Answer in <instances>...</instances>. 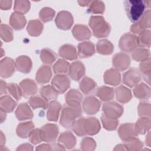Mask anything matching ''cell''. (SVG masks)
I'll return each mask as SVG.
<instances>
[{"label": "cell", "instance_id": "cell-1", "mask_svg": "<svg viewBox=\"0 0 151 151\" xmlns=\"http://www.w3.org/2000/svg\"><path fill=\"white\" fill-rule=\"evenodd\" d=\"M125 11L130 21L137 22L146 11L145 0H127L124 2Z\"/></svg>", "mask_w": 151, "mask_h": 151}, {"label": "cell", "instance_id": "cell-2", "mask_svg": "<svg viewBox=\"0 0 151 151\" xmlns=\"http://www.w3.org/2000/svg\"><path fill=\"white\" fill-rule=\"evenodd\" d=\"M81 114V106H73L65 104L62 110L60 121V124L64 128H72L76 119L80 117Z\"/></svg>", "mask_w": 151, "mask_h": 151}, {"label": "cell", "instance_id": "cell-3", "mask_svg": "<svg viewBox=\"0 0 151 151\" xmlns=\"http://www.w3.org/2000/svg\"><path fill=\"white\" fill-rule=\"evenodd\" d=\"M88 24L94 35L97 38H104L110 34L111 27L101 16H91L89 19Z\"/></svg>", "mask_w": 151, "mask_h": 151}, {"label": "cell", "instance_id": "cell-4", "mask_svg": "<svg viewBox=\"0 0 151 151\" xmlns=\"http://www.w3.org/2000/svg\"><path fill=\"white\" fill-rule=\"evenodd\" d=\"M119 45L122 51L131 52L136 49L138 45L137 36L131 33H126L120 38Z\"/></svg>", "mask_w": 151, "mask_h": 151}, {"label": "cell", "instance_id": "cell-5", "mask_svg": "<svg viewBox=\"0 0 151 151\" xmlns=\"http://www.w3.org/2000/svg\"><path fill=\"white\" fill-rule=\"evenodd\" d=\"M103 114L110 119H117L123 113L122 106L115 101H108L103 106Z\"/></svg>", "mask_w": 151, "mask_h": 151}, {"label": "cell", "instance_id": "cell-6", "mask_svg": "<svg viewBox=\"0 0 151 151\" xmlns=\"http://www.w3.org/2000/svg\"><path fill=\"white\" fill-rule=\"evenodd\" d=\"M58 132L57 125L51 123L46 124L40 129L41 140L45 142H53L56 140Z\"/></svg>", "mask_w": 151, "mask_h": 151}, {"label": "cell", "instance_id": "cell-7", "mask_svg": "<svg viewBox=\"0 0 151 151\" xmlns=\"http://www.w3.org/2000/svg\"><path fill=\"white\" fill-rule=\"evenodd\" d=\"M150 27V9L147 10L142 17L130 27V31L134 34H139Z\"/></svg>", "mask_w": 151, "mask_h": 151}, {"label": "cell", "instance_id": "cell-8", "mask_svg": "<svg viewBox=\"0 0 151 151\" xmlns=\"http://www.w3.org/2000/svg\"><path fill=\"white\" fill-rule=\"evenodd\" d=\"M56 26L61 29H69L73 24V18L71 13L62 11L58 13L55 19Z\"/></svg>", "mask_w": 151, "mask_h": 151}, {"label": "cell", "instance_id": "cell-9", "mask_svg": "<svg viewBox=\"0 0 151 151\" xmlns=\"http://www.w3.org/2000/svg\"><path fill=\"white\" fill-rule=\"evenodd\" d=\"M51 84L58 93L63 94L70 87V79L66 75L57 74L53 77Z\"/></svg>", "mask_w": 151, "mask_h": 151}, {"label": "cell", "instance_id": "cell-10", "mask_svg": "<svg viewBox=\"0 0 151 151\" xmlns=\"http://www.w3.org/2000/svg\"><path fill=\"white\" fill-rule=\"evenodd\" d=\"M100 101L93 96L86 97L83 103V109L84 112L90 115L96 114L100 109Z\"/></svg>", "mask_w": 151, "mask_h": 151}, {"label": "cell", "instance_id": "cell-11", "mask_svg": "<svg viewBox=\"0 0 151 151\" xmlns=\"http://www.w3.org/2000/svg\"><path fill=\"white\" fill-rule=\"evenodd\" d=\"M141 80L139 71L134 68L126 71L123 75V83L130 87L136 86Z\"/></svg>", "mask_w": 151, "mask_h": 151}, {"label": "cell", "instance_id": "cell-12", "mask_svg": "<svg viewBox=\"0 0 151 151\" xmlns=\"http://www.w3.org/2000/svg\"><path fill=\"white\" fill-rule=\"evenodd\" d=\"M118 133L120 137L124 142L136 137L137 135L134 124L132 123H124L122 124L119 129Z\"/></svg>", "mask_w": 151, "mask_h": 151}, {"label": "cell", "instance_id": "cell-13", "mask_svg": "<svg viewBox=\"0 0 151 151\" xmlns=\"http://www.w3.org/2000/svg\"><path fill=\"white\" fill-rule=\"evenodd\" d=\"M15 64L14 60L9 57H5L1 60L0 63V75L1 77L8 78L15 71Z\"/></svg>", "mask_w": 151, "mask_h": 151}, {"label": "cell", "instance_id": "cell-14", "mask_svg": "<svg viewBox=\"0 0 151 151\" xmlns=\"http://www.w3.org/2000/svg\"><path fill=\"white\" fill-rule=\"evenodd\" d=\"M130 64V57L124 53H117L113 58V65L117 70L124 71L126 70L129 67Z\"/></svg>", "mask_w": 151, "mask_h": 151}, {"label": "cell", "instance_id": "cell-15", "mask_svg": "<svg viewBox=\"0 0 151 151\" xmlns=\"http://www.w3.org/2000/svg\"><path fill=\"white\" fill-rule=\"evenodd\" d=\"M85 67L84 64L79 61H74L70 65L68 73L71 79L74 81L80 80L85 74Z\"/></svg>", "mask_w": 151, "mask_h": 151}, {"label": "cell", "instance_id": "cell-16", "mask_svg": "<svg viewBox=\"0 0 151 151\" xmlns=\"http://www.w3.org/2000/svg\"><path fill=\"white\" fill-rule=\"evenodd\" d=\"M19 86L24 97H28L34 96L37 91L36 83L31 79H25L19 83Z\"/></svg>", "mask_w": 151, "mask_h": 151}, {"label": "cell", "instance_id": "cell-17", "mask_svg": "<svg viewBox=\"0 0 151 151\" xmlns=\"http://www.w3.org/2000/svg\"><path fill=\"white\" fill-rule=\"evenodd\" d=\"M84 128L86 134L94 135L100 130V124L96 117H87L84 118Z\"/></svg>", "mask_w": 151, "mask_h": 151}, {"label": "cell", "instance_id": "cell-18", "mask_svg": "<svg viewBox=\"0 0 151 151\" xmlns=\"http://www.w3.org/2000/svg\"><path fill=\"white\" fill-rule=\"evenodd\" d=\"M72 33L75 38L78 41L88 40L91 37V32L88 28L81 24L76 25L72 30Z\"/></svg>", "mask_w": 151, "mask_h": 151}, {"label": "cell", "instance_id": "cell-19", "mask_svg": "<svg viewBox=\"0 0 151 151\" xmlns=\"http://www.w3.org/2000/svg\"><path fill=\"white\" fill-rule=\"evenodd\" d=\"M95 53L94 45L90 41H84L78 45V54L80 58H87Z\"/></svg>", "mask_w": 151, "mask_h": 151}, {"label": "cell", "instance_id": "cell-20", "mask_svg": "<svg viewBox=\"0 0 151 151\" xmlns=\"http://www.w3.org/2000/svg\"><path fill=\"white\" fill-rule=\"evenodd\" d=\"M15 67L18 71L23 73H28L32 68L31 60L27 56L18 57L15 61Z\"/></svg>", "mask_w": 151, "mask_h": 151}, {"label": "cell", "instance_id": "cell-21", "mask_svg": "<svg viewBox=\"0 0 151 151\" xmlns=\"http://www.w3.org/2000/svg\"><path fill=\"white\" fill-rule=\"evenodd\" d=\"M52 76L50 67L48 65L41 66L36 73V80L40 84H44L50 81Z\"/></svg>", "mask_w": 151, "mask_h": 151}, {"label": "cell", "instance_id": "cell-22", "mask_svg": "<svg viewBox=\"0 0 151 151\" xmlns=\"http://www.w3.org/2000/svg\"><path fill=\"white\" fill-rule=\"evenodd\" d=\"M15 116L19 120H25L31 119L34 114L29 106L26 103H21L15 111Z\"/></svg>", "mask_w": 151, "mask_h": 151}, {"label": "cell", "instance_id": "cell-23", "mask_svg": "<svg viewBox=\"0 0 151 151\" xmlns=\"http://www.w3.org/2000/svg\"><path fill=\"white\" fill-rule=\"evenodd\" d=\"M65 99L66 104L73 106H81L83 96L78 90L76 89H71L66 94Z\"/></svg>", "mask_w": 151, "mask_h": 151}, {"label": "cell", "instance_id": "cell-24", "mask_svg": "<svg viewBox=\"0 0 151 151\" xmlns=\"http://www.w3.org/2000/svg\"><path fill=\"white\" fill-rule=\"evenodd\" d=\"M61 109V106L59 102L55 100L51 101L48 106V110L47 113V119L49 121L57 122L58 119Z\"/></svg>", "mask_w": 151, "mask_h": 151}, {"label": "cell", "instance_id": "cell-25", "mask_svg": "<svg viewBox=\"0 0 151 151\" xmlns=\"http://www.w3.org/2000/svg\"><path fill=\"white\" fill-rule=\"evenodd\" d=\"M104 81L106 84L114 86H117L121 81L120 74L117 70L111 68L105 72Z\"/></svg>", "mask_w": 151, "mask_h": 151}, {"label": "cell", "instance_id": "cell-26", "mask_svg": "<svg viewBox=\"0 0 151 151\" xmlns=\"http://www.w3.org/2000/svg\"><path fill=\"white\" fill-rule=\"evenodd\" d=\"M26 22L25 17L23 14L14 12L10 17L9 24L15 30L22 29L25 27Z\"/></svg>", "mask_w": 151, "mask_h": 151}, {"label": "cell", "instance_id": "cell-27", "mask_svg": "<svg viewBox=\"0 0 151 151\" xmlns=\"http://www.w3.org/2000/svg\"><path fill=\"white\" fill-rule=\"evenodd\" d=\"M60 55L68 60H74L77 58L76 49L74 46L70 44H65L59 49Z\"/></svg>", "mask_w": 151, "mask_h": 151}, {"label": "cell", "instance_id": "cell-28", "mask_svg": "<svg viewBox=\"0 0 151 151\" xmlns=\"http://www.w3.org/2000/svg\"><path fill=\"white\" fill-rule=\"evenodd\" d=\"M133 93L137 99L146 100L150 97V88L146 84L142 83L136 86L133 90Z\"/></svg>", "mask_w": 151, "mask_h": 151}, {"label": "cell", "instance_id": "cell-29", "mask_svg": "<svg viewBox=\"0 0 151 151\" xmlns=\"http://www.w3.org/2000/svg\"><path fill=\"white\" fill-rule=\"evenodd\" d=\"M97 84L91 78L86 77L80 83V88L81 91L86 95L92 94L96 91Z\"/></svg>", "mask_w": 151, "mask_h": 151}, {"label": "cell", "instance_id": "cell-30", "mask_svg": "<svg viewBox=\"0 0 151 151\" xmlns=\"http://www.w3.org/2000/svg\"><path fill=\"white\" fill-rule=\"evenodd\" d=\"M58 142L67 149H71L76 144V139L73 134L70 132H64L59 137Z\"/></svg>", "mask_w": 151, "mask_h": 151}, {"label": "cell", "instance_id": "cell-31", "mask_svg": "<svg viewBox=\"0 0 151 151\" xmlns=\"http://www.w3.org/2000/svg\"><path fill=\"white\" fill-rule=\"evenodd\" d=\"M40 93L48 101L55 100L57 97L58 93L56 89L50 85L42 86L40 90Z\"/></svg>", "mask_w": 151, "mask_h": 151}, {"label": "cell", "instance_id": "cell-32", "mask_svg": "<svg viewBox=\"0 0 151 151\" xmlns=\"http://www.w3.org/2000/svg\"><path fill=\"white\" fill-rule=\"evenodd\" d=\"M116 99L121 103H126L129 101L132 98L130 90L123 86H120L115 90Z\"/></svg>", "mask_w": 151, "mask_h": 151}, {"label": "cell", "instance_id": "cell-33", "mask_svg": "<svg viewBox=\"0 0 151 151\" xmlns=\"http://www.w3.org/2000/svg\"><path fill=\"white\" fill-rule=\"evenodd\" d=\"M27 30L30 35L37 37L41 34L43 30V25L38 19L31 20L28 24Z\"/></svg>", "mask_w": 151, "mask_h": 151}, {"label": "cell", "instance_id": "cell-34", "mask_svg": "<svg viewBox=\"0 0 151 151\" xmlns=\"http://www.w3.org/2000/svg\"><path fill=\"white\" fill-rule=\"evenodd\" d=\"M135 130L137 133L145 134L150 128V119L148 117H142L134 124Z\"/></svg>", "mask_w": 151, "mask_h": 151}, {"label": "cell", "instance_id": "cell-35", "mask_svg": "<svg viewBox=\"0 0 151 151\" xmlns=\"http://www.w3.org/2000/svg\"><path fill=\"white\" fill-rule=\"evenodd\" d=\"M34 128L32 122H27L19 123L17 128V134L21 138H27L30 132Z\"/></svg>", "mask_w": 151, "mask_h": 151}, {"label": "cell", "instance_id": "cell-36", "mask_svg": "<svg viewBox=\"0 0 151 151\" xmlns=\"http://www.w3.org/2000/svg\"><path fill=\"white\" fill-rule=\"evenodd\" d=\"M96 48L99 53L104 55L111 54L114 50V46L111 42L105 39L99 41L97 43Z\"/></svg>", "mask_w": 151, "mask_h": 151}, {"label": "cell", "instance_id": "cell-37", "mask_svg": "<svg viewBox=\"0 0 151 151\" xmlns=\"http://www.w3.org/2000/svg\"><path fill=\"white\" fill-rule=\"evenodd\" d=\"M97 96L103 101H109L113 99L114 97V89L107 87L101 86L97 90L96 92Z\"/></svg>", "mask_w": 151, "mask_h": 151}, {"label": "cell", "instance_id": "cell-38", "mask_svg": "<svg viewBox=\"0 0 151 151\" xmlns=\"http://www.w3.org/2000/svg\"><path fill=\"white\" fill-rule=\"evenodd\" d=\"M1 108L6 112H12L17 106L16 101L9 96L5 95L2 96L0 99Z\"/></svg>", "mask_w": 151, "mask_h": 151}, {"label": "cell", "instance_id": "cell-39", "mask_svg": "<svg viewBox=\"0 0 151 151\" xmlns=\"http://www.w3.org/2000/svg\"><path fill=\"white\" fill-rule=\"evenodd\" d=\"M29 103L33 109L38 108H42L46 109L48 106V101L46 100L43 97L39 96H32L29 100Z\"/></svg>", "mask_w": 151, "mask_h": 151}, {"label": "cell", "instance_id": "cell-40", "mask_svg": "<svg viewBox=\"0 0 151 151\" xmlns=\"http://www.w3.org/2000/svg\"><path fill=\"white\" fill-rule=\"evenodd\" d=\"M57 55L51 50L44 48L41 51L40 58L41 61L47 64H51L55 61Z\"/></svg>", "mask_w": 151, "mask_h": 151}, {"label": "cell", "instance_id": "cell-41", "mask_svg": "<svg viewBox=\"0 0 151 151\" xmlns=\"http://www.w3.org/2000/svg\"><path fill=\"white\" fill-rule=\"evenodd\" d=\"M70 64L63 59H59L55 63L53 67V70L57 74H65L68 73Z\"/></svg>", "mask_w": 151, "mask_h": 151}, {"label": "cell", "instance_id": "cell-42", "mask_svg": "<svg viewBox=\"0 0 151 151\" xmlns=\"http://www.w3.org/2000/svg\"><path fill=\"white\" fill-rule=\"evenodd\" d=\"M137 44L142 48H149L150 45V31L145 30L139 34L137 37Z\"/></svg>", "mask_w": 151, "mask_h": 151}, {"label": "cell", "instance_id": "cell-43", "mask_svg": "<svg viewBox=\"0 0 151 151\" xmlns=\"http://www.w3.org/2000/svg\"><path fill=\"white\" fill-rule=\"evenodd\" d=\"M132 52V57L133 60L137 61L142 62L148 59L150 56L149 51L145 48H137Z\"/></svg>", "mask_w": 151, "mask_h": 151}, {"label": "cell", "instance_id": "cell-44", "mask_svg": "<svg viewBox=\"0 0 151 151\" xmlns=\"http://www.w3.org/2000/svg\"><path fill=\"white\" fill-rule=\"evenodd\" d=\"M140 71L143 74L144 80L150 84V58L142 61L140 64Z\"/></svg>", "mask_w": 151, "mask_h": 151}, {"label": "cell", "instance_id": "cell-45", "mask_svg": "<svg viewBox=\"0 0 151 151\" xmlns=\"http://www.w3.org/2000/svg\"><path fill=\"white\" fill-rule=\"evenodd\" d=\"M30 2L25 0H19L14 2V11L16 12L24 14L27 13L30 8Z\"/></svg>", "mask_w": 151, "mask_h": 151}, {"label": "cell", "instance_id": "cell-46", "mask_svg": "<svg viewBox=\"0 0 151 151\" xmlns=\"http://www.w3.org/2000/svg\"><path fill=\"white\" fill-rule=\"evenodd\" d=\"M105 5L103 1H91L88 5V11L93 14H103L104 11Z\"/></svg>", "mask_w": 151, "mask_h": 151}, {"label": "cell", "instance_id": "cell-47", "mask_svg": "<svg viewBox=\"0 0 151 151\" xmlns=\"http://www.w3.org/2000/svg\"><path fill=\"white\" fill-rule=\"evenodd\" d=\"M55 15V11L49 7H44L41 9L39 13L40 19L44 22H48L51 21Z\"/></svg>", "mask_w": 151, "mask_h": 151}, {"label": "cell", "instance_id": "cell-48", "mask_svg": "<svg viewBox=\"0 0 151 151\" xmlns=\"http://www.w3.org/2000/svg\"><path fill=\"white\" fill-rule=\"evenodd\" d=\"M1 37L5 42H9L13 40V32L11 27L4 24L1 25Z\"/></svg>", "mask_w": 151, "mask_h": 151}, {"label": "cell", "instance_id": "cell-49", "mask_svg": "<svg viewBox=\"0 0 151 151\" xmlns=\"http://www.w3.org/2000/svg\"><path fill=\"white\" fill-rule=\"evenodd\" d=\"M7 90L11 96L17 101L19 100L22 96V92L19 86L15 83H9L8 84Z\"/></svg>", "mask_w": 151, "mask_h": 151}, {"label": "cell", "instance_id": "cell-50", "mask_svg": "<svg viewBox=\"0 0 151 151\" xmlns=\"http://www.w3.org/2000/svg\"><path fill=\"white\" fill-rule=\"evenodd\" d=\"M101 120L102 122L104 127L107 130H114L116 129L119 124L117 119H112L106 117L103 114L101 117Z\"/></svg>", "mask_w": 151, "mask_h": 151}, {"label": "cell", "instance_id": "cell-51", "mask_svg": "<svg viewBox=\"0 0 151 151\" xmlns=\"http://www.w3.org/2000/svg\"><path fill=\"white\" fill-rule=\"evenodd\" d=\"M84 117H79L74 122L72 129L74 133L80 136H83L86 135V133L84 128Z\"/></svg>", "mask_w": 151, "mask_h": 151}, {"label": "cell", "instance_id": "cell-52", "mask_svg": "<svg viewBox=\"0 0 151 151\" xmlns=\"http://www.w3.org/2000/svg\"><path fill=\"white\" fill-rule=\"evenodd\" d=\"M28 137H29V141L34 145L39 143L42 141L41 137L40 129H35L32 130L29 133Z\"/></svg>", "mask_w": 151, "mask_h": 151}, {"label": "cell", "instance_id": "cell-53", "mask_svg": "<svg viewBox=\"0 0 151 151\" xmlns=\"http://www.w3.org/2000/svg\"><path fill=\"white\" fill-rule=\"evenodd\" d=\"M150 105L149 103H141L138 106L139 115L142 117H150Z\"/></svg>", "mask_w": 151, "mask_h": 151}, {"label": "cell", "instance_id": "cell-54", "mask_svg": "<svg viewBox=\"0 0 151 151\" xmlns=\"http://www.w3.org/2000/svg\"><path fill=\"white\" fill-rule=\"evenodd\" d=\"M81 146H82V149L85 150L86 147L88 146H93V147L96 146V143L93 139L90 137H86L83 139L82 140Z\"/></svg>", "mask_w": 151, "mask_h": 151}, {"label": "cell", "instance_id": "cell-55", "mask_svg": "<svg viewBox=\"0 0 151 151\" xmlns=\"http://www.w3.org/2000/svg\"><path fill=\"white\" fill-rule=\"evenodd\" d=\"M12 1H0V8L2 10H8L12 6Z\"/></svg>", "mask_w": 151, "mask_h": 151}, {"label": "cell", "instance_id": "cell-56", "mask_svg": "<svg viewBox=\"0 0 151 151\" xmlns=\"http://www.w3.org/2000/svg\"><path fill=\"white\" fill-rule=\"evenodd\" d=\"M7 87H8V85L6 84V82L1 80V92H0L1 95L4 94H6Z\"/></svg>", "mask_w": 151, "mask_h": 151}, {"label": "cell", "instance_id": "cell-57", "mask_svg": "<svg viewBox=\"0 0 151 151\" xmlns=\"http://www.w3.org/2000/svg\"><path fill=\"white\" fill-rule=\"evenodd\" d=\"M6 111H5L4 110H3L1 108V111H0V113H1V123H2L5 119H6Z\"/></svg>", "mask_w": 151, "mask_h": 151}, {"label": "cell", "instance_id": "cell-58", "mask_svg": "<svg viewBox=\"0 0 151 151\" xmlns=\"http://www.w3.org/2000/svg\"><path fill=\"white\" fill-rule=\"evenodd\" d=\"M90 2H91V1H78V4L82 6H88Z\"/></svg>", "mask_w": 151, "mask_h": 151}, {"label": "cell", "instance_id": "cell-59", "mask_svg": "<svg viewBox=\"0 0 151 151\" xmlns=\"http://www.w3.org/2000/svg\"><path fill=\"white\" fill-rule=\"evenodd\" d=\"M1 147H3L5 143V137L2 132L1 131Z\"/></svg>", "mask_w": 151, "mask_h": 151}, {"label": "cell", "instance_id": "cell-60", "mask_svg": "<svg viewBox=\"0 0 151 151\" xmlns=\"http://www.w3.org/2000/svg\"><path fill=\"white\" fill-rule=\"evenodd\" d=\"M149 136H150V132H148V134H147V137H146L149 139V138L150 137H149ZM149 141H150V140H149V139H147H147H146V142H149H149H150Z\"/></svg>", "mask_w": 151, "mask_h": 151}]
</instances>
